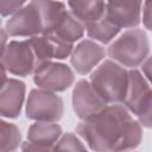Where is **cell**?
Returning a JSON list of instances; mask_svg holds the SVG:
<instances>
[{
	"label": "cell",
	"instance_id": "obj_3",
	"mask_svg": "<svg viewBox=\"0 0 152 152\" xmlns=\"http://www.w3.org/2000/svg\"><path fill=\"white\" fill-rule=\"evenodd\" d=\"M108 56L121 66L135 69L150 53V42L145 31L132 28L125 31L107 49Z\"/></svg>",
	"mask_w": 152,
	"mask_h": 152
},
{
	"label": "cell",
	"instance_id": "obj_22",
	"mask_svg": "<svg viewBox=\"0 0 152 152\" xmlns=\"http://www.w3.org/2000/svg\"><path fill=\"white\" fill-rule=\"evenodd\" d=\"M142 8V24L145 28L152 32V1H145Z\"/></svg>",
	"mask_w": 152,
	"mask_h": 152
},
{
	"label": "cell",
	"instance_id": "obj_2",
	"mask_svg": "<svg viewBox=\"0 0 152 152\" xmlns=\"http://www.w3.org/2000/svg\"><path fill=\"white\" fill-rule=\"evenodd\" d=\"M90 83L107 103H124L128 71L114 61L106 59L90 74Z\"/></svg>",
	"mask_w": 152,
	"mask_h": 152
},
{
	"label": "cell",
	"instance_id": "obj_6",
	"mask_svg": "<svg viewBox=\"0 0 152 152\" xmlns=\"http://www.w3.org/2000/svg\"><path fill=\"white\" fill-rule=\"evenodd\" d=\"M8 37H38L43 36L44 23L37 1L27 2L23 8L14 13L5 24Z\"/></svg>",
	"mask_w": 152,
	"mask_h": 152
},
{
	"label": "cell",
	"instance_id": "obj_21",
	"mask_svg": "<svg viewBox=\"0 0 152 152\" xmlns=\"http://www.w3.org/2000/svg\"><path fill=\"white\" fill-rule=\"evenodd\" d=\"M26 5L24 1H7V0H1L0 1V12L2 17H8L13 15L17 13L20 8H23Z\"/></svg>",
	"mask_w": 152,
	"mask_h": 152
},
{
	"label": "cell",
	"instance_id": "obj_14",
	"mask_svg": "<svg viewBox=\"0 0 152 152\" xmlns=\"http://www.w3.org/2000/svg\"><path fill=\"white\" fill-rule=\"evenodd\" d=\"M62 133V127L58 124L36 121L27 129V141L39 146L53 147L61 139Z\"/></svg>",
	"mask_w": 152,
	"mask_h": 152
},
{
	"label": "cell",
	"instance_id": "obj_15",
	"mask_svg": "<svg viewBox=\"0 0 152 152\" xmlns=\"http://www.w3.org/2000/svg\"><path fill=\"white\" fill-rule=\"evenodd\" d=\"M84 32H86V27L72 15L70 11H66L58 21V24L56 25L52 33L50 34H55L63 40L74 44L75 42L83 38Z\"/></svg>",
	"mask_w": 152,
	"mask_h": 152
},
{
	"label": "cell",
	"instance_id": "obj_23",
	"mask_svg": "<svg viewBox=\"0 0 152 152\" xmlns=\"http://www.w3.org/2000/svg\"><path fill=\"white\" fill-rule=\"evenodd\" d=\"M21 152H52V147L39 146L30 141H26L21 144Z\"/></svg>",
	"mask_w": 152,
	"mask_h": 152
},
{
	"label": "cell",
	"instance_id": "obj_20",
	"mask_svg": "<svg viewBox=\"0 0 152 152\" xmlns=\"http://www.w3.org/2000/svg\"><path fill=\"white\" fill-rule=\"evenodd\" d=\"M137 118H138V122L142 127L152 129V90H151L141 112L139 113V115Z\"/></svg>",
	"mask_w": 152,
	"mask_h": 152
},
{
	"label": "cell",
	"instance_id": "obj_1",
	"mask_svg": "<svg viewBox=\"0 0 152 152\" xmlns=\"http://www.w3.org/2000/svg\"><path fill=\"white\" fill-rule=\"evenodd\" d=\"M76 133L94 152H129L142 140L141 125L121 104H109L99 114L81 121Z\"/></svg>",
	"mask_w": 152,
	"mask_h": 152
},
{
	"label": "cell",
	"instance_id": "obj_4",
	"mask_svg": "<svg viewBox=\"0 0 152 152\" xmlns=\"http://www.w3.org/2000/svg\"><path fill=\"white\" fill-rule=\"evenodd\" d=\"M1 64L5 71L26 77L34 74L39 66L31 39L11 40L1 51Z\"/></svg>",
	"mask_w": 152,
	"mask_h": 152
},
{
	"label": "cell",
	"instance_id": "obj_11",
	"mask_svg": "<svg viewBox=\"0 0 152 152\" xmlns=\"http://www.w3.org/2000/svg\"><path fill=\"white\" fill-rule=\"evenodd\" d=\"M26 86L17 78H6L0 93V114L2 118L17 119L21 113L25 100Z\"/></svg>",
	"mask_w": 152,
	"mask_h": 152
},
{
	"label": "cell",
	"instance_id": "obj_17",
	"mask_svg": "<svg viewBox=\"0 0 152 152\" xmlns=\"http://www.w3.org/2000/svg\"><path fill=\"white\" fill-rule=\"evenodd\" d=\"M86 31L91 40L99 42L101 44H108L112 39L116 37V34L120 32V28L112 24L106 17H103L96 24L87 27Z\"/></svg>",
	"mask_w": 152,
	"mask_h": 152
},
{
	"label": "cell",
	"instance_id": "obj_8",
	"mask_svg": "<svg viewBox=\"0 0 152 152\" xmlns=\"http://www.w3.org/2000/svg\"><path fill=\"white\" fill-rule=\"evenodd\" d=\"M71 95L72 109L76 116L82 121L99 114L108 106L93 84L87 80L77 81Z\"/></svg>",
	"mask_w": 152,
	"mask_h": 152
},
{
	"label": "cell",
	"instance_id": "obj_24",
	"mask_svg": "<svg viewBox=\"0 0 152 152\" xmlns=\"http://www.w3.org/2000/svg\"><path fill=\"white\" fill-rule=\"evenodd\" d=\"M141 69H142V72H144L145 77L147 78V81L152 84V55L146 58V61L142 63Z\"/></svg>",
	"mask_w": 152,
	"mask_h": 152
},
{
	"label": "cell",
	"instance_id": "obj_5",
	"mask_svg": "<svg viewBox=\"0 0 152 152\" xmlns=\"http://www.w3.org/2000/svg\"><path fill=\"white\" fill-rule=\"evenodd\" d=\"M26 118L40 121L57 124L64 114V103L56 93L43 89H32L28 93L25 107Z\"/></svg>",
	"mask_w": 152,
	"mask_h": 152
},
{
	"label": "cell",
	"instance_id": "obj_13",
	"mask_svg": "<svg viewBox=\"0 0 152 152\" xmlns=\"http://www.w3.org/2000/svg\"><path fill=\"white\" fill-rule=\"evenodd\" d=\"M72 15L86 27H89L100 21L106 13L107 2L100 0H83V1H69L66 4Z\"/></svg>",
	"mask_w": 152,
	"mask_h": 152
},
{
	"label": "cell",
	"instance_id": "obj_18",
	"mask_svg": "<svg viewBox=\"0 0 152 152\" xmlns=\"http://www.w3.org/2000/svg\"><path fill=\"white\" fill-rule=\"evenodd\" d=\"M1 152H14L21 144L19 128L11 122L1 120Z\"/></svg>",
	"mask_w": 152,
	"mask_h": 152
},
{
	"label": "cell",
	"instance_id": "obj_10",
	"mask_svg": "<svg viewBox=\"0 0 152 152\" xmlns=\"http://www.w3.org/2000/svg\"><path fill=\"white\" fill-rule=\"evenodd\" d=\"M104 48L91 39L81 40L70 55V64L81 75L89 74L103 58Z\"/></svg>",
	"mask_w": 152,
	"mask_h": 152
},
{
	"label": "cell",
	"instance_id": "obj_7",
	"mask_svg": "<svg viewBox=\"0 0 152 152\" xmlns=\"http://www.w3.org/2000/svg\"><path fill=\"white\" fill-rule=\"evenodd\" d=\"M75 81V74L70 66L59 62H46L37 68L33 74L34 84L43 90L61 93L69 89Z\"/></svg>",
	"mask_w": 152,
	"mask_h": 152
},
{
	"label": "cell",
	"instance_id": "obj_12",
	"mask_svg": "<svg viewBox=\"0 0 152 152\" xmlns=\"http://www.w3.org/2000/svg\"><path fill=\"white\" fill-rule=\"evenodd\" d=\"M151 90L152 89L150 88V84L142 74L137 69H131L128 71V87L124 106L128 109V112L138 116Z\"/></svg>",
	"mask_w": 152,
	"mask_h": 152
},
{
	"label": "cell",
	"instance_id": "obj_9",
	"mask_svg": "<svg viewBox=\"0 0 152 152\" xmlns=\"http://www.w3.org/2000/svg\"><path fill=\"white\" fill-rule=\"evenodd\" d=\"M141 1L134 0H115L108 1L106 5L104 17L120 30L134 28L140 24Z\"/></svg>",
	"mask_w": 152,
	"mask_h": 152
},
{
	"label": "cell",
	"instance_id": "obj_16",
	"mask_svg": "<svg viewBox=\"0 0 152 152\" xmlns=\"http://www.w3.org/2000/svg\"><path fill=\"white\" fill-rule=\"evenodd\" d=\"M37 5L40 10L43 23H44V34H50L55 30L56 25L63 17V14L66 12L65 4L64 2H55V1H43L38 0Z\"/></svg>",
	"mask_w": 152,
	"mask_h": 152
},
{
	"label": "cell",
	"instance_id": "obj_19",
	"mask_svg": "<svg viewBox=\"0 0 152 152\" xmlns=\"http://www.w3.org/2000/svg\"><path fill=\"white\" fill-rule=\"evenodd\" d=\"M52 152H88L82 140L71 132L64 133L52 147Z\"/></svg>",
	"mask_w": 152,
	"mask_h": 152
}]
</instances>
